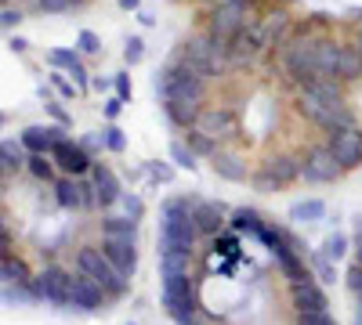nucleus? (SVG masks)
Returning a JSON list of instances; mask_svg holds the SVG:
<instances>
[{"label": "nucleus", "mask_w": 362, "mask_h": 325, "mask_svg": "<svg viewBox=\"0 0 362 325\" xmlns=\"http://www.w3.org/2000/svg\"><path fill=\"white\" fill-rule=\"evenodd\" d=\"M160 278H163V307L177 325H192L196 307H192V282H189V257L181 253H163L160 257Z\"/></svg>", "instance_id": "nucleus-1"}, {"label": "nucleus", "mask_w": 362, "mask_h": 325, "mask_svg": "<svg viewBox=\"0 0 362 325\" xmlns=\"http://www.w3.org/2000/svg\"><path fill=\"white\" fill-rule=\"evenodd\" d=\"M196 199H170L163 202V221H160V257L163 253H181L189 257L196 239H199V228H196Z\"/></svg>", "instance_id": "nucleus-2"}, {"label": "nucleus", "mask_w": 362, "mask_h": 325, "mask_svg": "<svg viewBox=\"0 0 362 325\" xmlns=\"http://www.w3.org/2000/svg\"><path fill=\"white\" fill-rule=\"evenodd\" d=\"M315 44H319V40H308V37H293V40L279 44L276 62H279L283 76H286L293 87H305V83H312V80H326V76H319Z\"/></svg>", "instance_id": "nucleus-3"}, {"label": "nucleus", "mask_w": 362, "mask_h": 325, "mask_svg": "<svg viewBox=\"0 0 362 325\" xmlns=\"http://www.w3.org/2000/svg\"><path fill=\"white\" fill-rule=\"evenodd\" d=\"M73 264H76V271H80V275L95 278V282L109 293V300H116V297H124V293H127V278L109 264V257L102 253V246H80Z\"/></svg>", "instance_id": "nucleus-4"}, {"label": "nucleus", "mask_w": 362, "mask_h": 325, "mask_svg": "<svg viewBox=\"0 0 362 325\" xmlns=\"http://www.w3.org/2000/svg\"><path fill=\"white\" fill-rule=\"evenodd\" d=\"M181 62H185L189 69H196L203 80L218 76L225 66H228V44L214 40L210 33H199L185 44V51H181Z\"/></svg>", "instance_id": "nucleus-5"}, {"label": "nucleus", "mask_w": 362, "mask_h": 325, "mask_svg": "<svg viewBox=\"0 0 362 325\" xmlns=\"http://www.w3.org/2000/svg\"><path fill=\"white\" fill-rule=\"evenodd\" d=\"M247 8H250V0H221V4L214 8V15H210L206 33L214 40H221V44H232L247 29V22H250Z\"/></svg>", "instance_id": "nucleus-6"}, {"label": "nucleus", "mask_w": 362, "mask_h": 325, "mask_svg": "<svg viewBox=\"0 0 362 325\" xmlns=\"http://www.w3.org/2000/svg\"><path fill=\"white\" fill-rule=\"evenodd\" d=\"M33 293H37V300H44L51 307H69L73 304V271L51 264L40 275H33Z\"/></svg>", "instance_id": "nucleus-7"}, {"label": "nucleus", "mask_w": 362, "mask_h": 325, "mask_svg": "<svg viewBox=\"0 0 362 325\" xmlns=\"http://www.w3.org/2000/svg\"><path fill=\"white\" fill-rule=\"evenodd\" d=\"M51 159H54V166L62 170L66 177H83V173H90V170H95V163H90L87 149H83L80 141H69V137H62V141L54 145Z\"/></svg>", "instance_id": "nucleus-8"}, {"label": "nucleus", "mask_w": 362, "mask_h": 325, "mask_svg": "<svg viewBox=\"0 0 362 325\" xmlns=\"http://www.w3.org/2000/svg\"><path fill=\"white\" fill-rule=\"evenodd\" d=\"M54 195H58V206H66V210H90V206H98L95 181H83V177H66V181H58Z\"/></svg>", "instance_id": "nucleus-9"}, {"label": "nucleus", "mask_w": 362, "mask_h": 325, "mask_svg": "<svg viewBox=\"0 0 362 325\" xmlns=\"http://www.w3.org/2000/svg\"><path fill=\"white\" fill-rule=\"evenodd\" d=\"M102 253L109 257V264L124 275L131 278L134 268H138V250H134V239H119V235H102Z\"/></svg>", "instance_id": "nucleus-10"}, {"label": "nucleus", "mask_w": 362, "mask_h": 325, "mask_svg": "<svg viewBox=\"0 0 362 325\" xmlns=\"http://www.w3.org/2000/svg\"><path fill=\"white\" fill-rule=\"evenodd\" d=\"M329 152H334V159L341 163V170H351L362 163V130H341V134H329Z\"/></svg>", "instance_id": "nucleus-11"}, {"label": "nucleus", "mask_w": 362, "mask_h": 325, "mask_svg": "<svg viewBox=\"0 0 362 325\" xmlns=\"http://www.w3.org/2000/svg\"><path fill=\"white\" fill-rule=\"evenodd\" d=\"M293 177H305V159H297V156H279V159H272L261 177H257V188H272V185H286L293 181Z\"/></svg>", "instance_id": "nucleus-12"}, {"label": "nucleus", "mask_w": 362, "mask_h": 325, "mask_svg": "<svg viewBox=\"0 0 362 325\" xmlns=\"http://www.w3.org/2000/svg\"><path fill=\"white\" fill-rule=\"evenodd\" d=\"M290 300L297 307V314H315V311H329V300H326V293L308 278H300V282H290Z\"/></svg>", "instance_id": "nucleus-13"}, {"label": "nucleus", "mask_w": 362, "mask_h": 325, "mask_svg": "<svg viewBox=\"0 0 362 325\" xmlns=\"http://www.w3.org/2000/svg\"><path fill=\"white\" fill-rule=\"evenodd\" d=\"M341 173V163L334 159V152L326 149H312L308 156H305V181H315V185H322V181H334V177Z\"/></svg>", "instance_id": "nucleus-14"}, {"label": "nucleus", "mask_w": 362, "mask_h": 325, "mask_svg": "<svg viewBox=\"0 0 362 325\" xmlns=\"http://www.w3.org/2000/svg\"><path fill=\"white\" fill-rule=\"evenodd\" d=\"M105 300H109V293L95 282V278H87V275H73V307H80V311H98V307H105Z\"/></svg>", "instance_id": "nucleus-15"}, {"label": "nucleus", "mask_w": 362, "mask_h": 325, "mask_svg": "<svg viewBox=\"0 0 362 325\" xmlns=\"http://www.w3.org/2000/svg\"><path fill=\"white\" fill-rule=\"evenodd\" d=\"M90 181H95V199L102 210H109V206H116L119 199H124V188H119L116 173L105 166V163H95V170H90Z\"/></svg>", "instance_id": "nucleus-16"}, {"label": "nucleus", "mask_w": 362, "mask_h": 325, "mask_svg": "<svg viewBox=\"0 0 362 325\" xmlns=\"http://www.w3.org/2000/svg\"><path fill=\"white\" fill-rule=\"evenodd\" d=\"M58 141H62V127H25L22 130V149L29 156H51Z\"/></svg>", "instance_id": "nucleus-17"}, {"label": "nucleus", "mask_w": 362, "mask_h": 325, "mask_svg": "<svg viewBox=\"0 0 362 325\" xmlns=\"http://www.w3.org/2000/svg\"><path fill=\"white\" fill-rule=\"evenodd\" d=\"M192 217H196L199 235H218V231L225 228V206H221V202L196 199V210H192Z\"/></svg>", "instance_id": "nucleus-18"}, {"label": "nucleus", "mask_w": 362, "mask_h": 325, "mask_svg": "<svg viewBox=\"0 0 362 325\" xmlns=\"http://www.w3.org/2000/svg\"><path fill=\"white\" fill-rule=\"evenodd\" d=\"M341 47L337 40H319L315 44V62H319V76L326 80H341Z\"/></svg>", "instance_id": "nucleus-19"}, {"label": "nucleus", "mask_w": 362, "mask_h": 325, "mask_svg": "<svg viewBox=\"0 0 362 325\" xmlns=\"http://www.w3.org/2000/svg\"><path fill=\"white\" fill-rule=\"evenodd\" d=\"M232 127H235V116L228 109H206V112H199V120H196V130H203L210 137H218L221 130H232Z\"/></svg>", "instance_id": "nucleus-20"}, {"label": "nucleus", "mask_w": 362, "mask_h": 325, "mask_svg": "<svg viewBox=\"0 0 362 325\" xmlns=\"http://www.w3.org/2000/svg\"><path fill=\"white\" fill-rule=\"evenodd\" d=\"M326 217V202L322 199H305L290 206V221H322Z\"/></svg>", "instance_id": "nucleus-21"}, {"label": "nucleus", "mask_w": 362, "mask_h": 325, "mask_svg": "<svg viewBox=\"0 0 362 325\" xmlns=\"http://www.w3.org/2000/svg\"><path fill=\"white\" fill-rule=\"evenodd\" d=\"M47 62H51L54 69H69V76L80 80V83L87 80V73H83V66H80V58H76L73 51H51V54H47Z\"/></svg>", "instance_id": "nucleus-22"}, {"label": "nucleus", "mask_w": 362, "mask_h": 325, "mask_svg": "<svg viewBox=\"0 0 362 325\" xmlns=\"http://www.w3.org/2000/svg\"><path fill=\"white\" fill-rule=\"evenodd\" d=\"M102 235L134 239V235H138V221H134V217H105V221H102Z\"/></svg>", "instance_id": "nucleus-23"}, {"label": "nucleus", "mask_w": 362, "mask_h": 325, "mask_svg": "<svg viewBox=\"0 0 362 325\" xmlns=\"http://www.w3.org/2000/svg\"><path fill=\"white\" fill-rule=\"evenodd\" d=\"M358 76H362L358 47H341V80H358Z\"/></svg>", "instance_id": "nucleus-24"}, {"label": "nucleus", "mask_w": 362, "mask_h": 325, "mask_svg": "<svg viewBox=\"0 0 362 325\" xmlns=\"http://www.w3.org/2000/svg\"><path fill=\"white\" fill-rule=\"evenodd\" d=\"M0 156H4V177H11V170H18V166H25V159H22V149L11 141V137H4L0 141Z\"/></svg>", "instance_id": "nucleus-25"}, {"label": "nucleus", "mask_w": 362, "mask_h": 325, "mask_svg": "<svg viewBox=\"0 0 362 325\" xmlns=\"http://www.w3.org/2000/svg\"><path fill=\"white\" fill-rule=\"evenodd\" d=\"M25 170L37 177V181H54V163L47 156H29L25 159Z\"/></svg>", "instance_id": "nucleus-26"}, {"label": "nucleus", "mask_w": 362, "mask_h": 325, "mask_svg": "<svg viewBox=\"0 0 362 325\" xmlns=\"http://www.w3.org/2000/svg\"><path fill=\"white\" fill-rule=\"evenodd\" d=\"M214 170L221 177H228V181H243V177H247L243 166H235V159L232 156H221V152H214Z\"/></svg>", "instance_id": "nucleus-27"}, {"label": "nucleus", "mask_w": 362, "mask_h": 325, "mask_svg": "<svg viewBox=\"0 0 362 325\" xmlns=\"http://www.w3.org/2000/svg\"><path fill=\"white\" fill-rule=\"evenodd\" d=\"M232 228H235V231H254V235H257V231L264 228V221H261L254 210H235V214H232Z\"/></svg>", "instance_id": "nucleus-28"}, {"label": "nucleus", "mask_w": 362, "mask_h": 325, "mask_svg": "<svg viewBox=\"0 0 362 325\" xmlns=\"http://www.w3.org/2000/svg\"><path fill=\"white\" fill-rule=\"evenodd\" d=\"M344 250H348V239H344L341 231H334V235H329V239L322 243V257H329L334 264H337V260L344 257Z\"/></svg>", "instance_id": "nucleus-29"}, {"label": "nucleus", "mask_w": 362, "mask_h": 325, "mask_svg": "<svg viewBox=\"0 0 362 325\" xmlns=\"http://www.w3.org/2000/svg\"><path fill=\"white\" fill-rule=\"evenodd\" d=\"M170 156H174V163H177V166H189V170L196 166V156H192V149H185L181 141H174V145H170Z\"/></svg>", "instance_id": "nucleus-30"}, {"label": "nucleus", "mask_w": 362, "mask_h": 325, "mask_svg": "<svg viewBox=\"0 0 362 325\" xmlns=\"http://www.w3.org/2000/svg\"><path fill=\"white\" fill-rule=\"evenodd\" d=\"M76 44H80V51H83V54H95V51H102V40H98L95 33H90V29H83V33L76 37Z\"/></svg>", "instance_id": "nucleus-31"}, {"label": "nucleus", "mask_w": 362, "mask_h": 325, "mask_svg": "<svg viewBox=\"0 0 362 325\" xmlns=\"http://www.w3.org/2000/svg\"><path fill=\"white\" fill-rule=\"evenodd\" d=\"M297 325H337L329 318V311H315V314H297Z\"/></svg>", "instance_id": "nucleus-32"}, {"label": "nucleus", "mask_w": 362, "mask_h": 325, "mask_svg": "<svg viewBox=\"0 0 362 325\" xmlns=\"http://www.w3.org/2000/svg\"><path fill=\"white\" fill-rule=\"evenodd\" d=\"M105 149H109V152H124V149H127L124 134H119L116 127H109V130H105Z\"/></svg>", "instance_id": "nucleus-33"}, {"label": "nucleus", "mask_w": 362, "mask_h": 325, "mask_svg": "<svg viewBox=\"0 0 362 325\" xmlns=\"http://www.w3.org/2000/svg\"><path fill=\"white\" fill-rule=\"evenodd\" d=\"M141 54H145V44H141L138 37H134V40H127V51H124V58H127L131 66H138V62H141Z\"/></svg>", "instance_id": "nucleus-34"}, {"label": "nucleus", "mask_w": 362, "mask_h": 325, "mask_svg": "<svg viewBox=\"0 0 362 325\" xmlns=\"http://www.w3.org/2000/svg\"><path fill=\"white\" fill-rule=\"evenodd\" d=\"M119 202H124V210H127V217H141V210H145V206H141V199L138 195H124V199H119Z\"/></svg>", "instance_id": "nucleus-35"}, {"label": "nucleus", "mask_w": 362, "mask_h": 325, "mask_svg": "<svg viewBox=\"0 0 362 325\" xmlns=\"http://www.w3.org/2000/svg\"><path fill=\"white\" fill-rule=\"evenodd\" d=\"M348 286H351V293L362 300V264H355V268L348 271Z\"/></svg>", "instance_id": "nucleus-36"}, {"label": "nucleus", "mask_w": 362, "mask_h": 325, "mask_svg": "<svg viewBox=\"0 0 362 325\" xmlns=\"http://www.w3.org/2000/svg\"><path fill=\"white\" fill-rule=\"evenodd\" d=\"M315 271H319L322 278H337V271H334V264H329V257H315Z\"/></svg>", "instance_id": "nucleus-37"}, {"label": "nucleus", "mask_w": 362, "mask_h": 325, "mask_svg": "<svg viewBox=\"0 0 362 325\" xmlns=\"http://www.w3.org/2000/svg\"><path fill=\"white\" fill-rule=\"evenodd\" d=\"M18 22H22V15H18V8L11 11V4H8V8H4V29H11V25H18Z\"/></svg>", "instance_id": "nucleus-38"}, {"label": "nucleus", "mask_w": 362, "mask_h": 325, "mask_svg": "<svg viewBox=\"0 0 362 325\" xmlns=\"http://www.w3.org/2000/svg\"><path fill=\"white\" fill-rule=\"evenodd\" d=\"M51 83H54V87H58V91H62V98H73V87H69V83H66V80H62V76H58V73H54V76H51Z\"/></svg>", "instance_id": "nucleus-39"}, {"label": "nucleus", "mask_w": 362, "mask_h": 325, "mask_svg": "<svg viewBox=\"0 0 362 325\" xmlns=\"http://www.w3.org/2000/svg\"><path fill=\"white\" fill-rule=\"evenodd\" d=\"M47 112H51V116H54V120H58V123H62V127L69 123V116L62 112V105H54V102H51V105H47Z\"/></svg>", "instance_id": "nucleus-40"}, {"label": "nucleus", "mask_w": 362, "mask_h": 325, "mask_svg": "<svg viewBox=\"0 0 362 325\" xmlns=\"http://www.w3.org/2000/svg\"><path fill=\"white\" fill-rule=\"evenodd\" d=\"M116 91H119V98H127V94H131V83H127L124 76H116Z\"/></svg>", "instance_id": "nucleus-41"}, {"label": "nucleus", "mask_w": 362, "mask_h": 325, "mask_svg": "<svg viewBox=\"0 0 362 325\" xmlns=\"http://www.w3.org/2000/svg\"><path fill=\"white\" fill-rule=\"evenodd\" d=\"M105 116H109V120H116V116H119V102H116V98L105 102Z\"/></svg>", "instance_id": "nucleus-42"}, {"label": "nucleus", "mask_w": 362, "mask_h": 325, "mask_svg": "<svg viewBox=\"0 0 362 325\" xmlns=\"http://www.w3.org/2000/svg\"><path fill=\"white\" fill-rule=\"evenodd\" d=\"M119 8H124V11H138L141 0H119Z\"/></svg>", "instance_id": "nucleus-43"}, {"label": "nucleus", "mask_w": 362, "mask_h": 325, "mask_svg": "<svg viewBox=\"0 0 362 325\" xmlns=\"http://www.w3.org/2000/svg\"><path fill=\"white\" fill-rule=\"evenodd\" d=\"M355 47H358V54H362V25H358V40H355Z\"/></svg>", "instance_id": "nucleus-44"}, {"label": "nucleus", "mask_w": 362, "mask_h": 325, "mask_svg": "<svg viewBox=\"0 0 362 325\" xmlns=\"http://www.w3.org/2000/svg\"><path fill=\"white\" fill-rule=\"evenodd\" d=\"M358 264H362V231H358Z\"/></svg>", "instance_id": "nucleus-45"}, {"label": "nucleus", "mask_w": 362, "mask_h": 325, "mask_svg": "<svg viewBox=\"0 0 362 325\" xmlns=\"http://www.w3.org/2000/svg\"><path fill=\"white\" fill-rule=\"evenodd\" d=\"M192 325H199V321H192Z\"/></svg>", "instance_id": "nucleus-46"}]
</instances>
